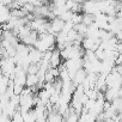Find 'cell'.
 <instances>
[{"instance_id":"cell-1","label":"cell","mask_w":122,"mask_h":122,"mask_svg":"<svg viewBox=\"0 0 122 122\" xmlns=\"http://www.w3.org/2000/svg\"><path fill=\"white\" fill-rule=\"evenodd\" d=\"M62 64V60L60 56V50L59 49H54L51 51V56L49 59V67L50 68H59V66Z\"/></svg>"},{"instance_id":"cell-2","label":"cell","mask_w":122,"mask_h":122,"mask_svg":"<svg viewBox=\"0 0 122 122\" xmlns=\"http://www.w3.org/2000/svg\"><path fill=\"white\" fill-rule=\"evenodd\" d=\"M25 86H26L28 89H35V86H38L37 76H36V74H26Z\"/></svg>"},{"instance_id":"cell-3","label":"cell","mask_w":122,"mask_h":122,"mask_svg":"<svg viewBox=\"0 0 122 122\" xmlns=\"http://www.w3.org/2000/svg\"><path fill=\"white\" fill-rule=\"evenodd\" d=\"M96 20V16L90 15V13H81V24H84L85 26H90L92 24H95Z\"/></svg>"}]
</instances>
